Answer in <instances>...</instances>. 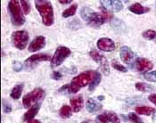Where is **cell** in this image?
Segmentation results:
<instances>
[{"label": "cell", "mask_w": 156, "mask_h": 123, "mask_svg": "<svg viewBox=\"0 0 156 123\" xmlns=\"http://www.w3.org/2000/svg\"><path fill=\"white\" fill-rule=\"evenodd\" d=\"M35 6L42 18V23H44V25L51 26L54 24V23H55L54 9H53L52 4L49 1L36 0Z\"/></svg>", "instance_id": "1"}, {"label": "cell", "mask_w": 156, "mask_h": 123, "mask_svg": "<svg viewBox=\"0 0 156 123\" xmlns=\"http://www.w3.org/2000/svg\"><path fill=\"white\" fill-rule=\"evenodd\" d=\"M93 73H94V71H87V72H84L80 75L74 77L72 79V82L70 84L66 85L67 91L72 94H76L80 88L90 84L92 78H93Z\"/></svg>", "instance_id": "2"}, {"label": "cell", "mask_w": 156, "mask_h": 123, "mask_svg": "<svg viewBox=\"0 0 156 123\" xmlns=\"http://www.w3.org/2000/svg\"><path fill=\"white\" fill-rule=\"evenodd\" d=\"M20 1L11 0L8 3V12L10 13L11 22L15 26H22L25 23V17L21 9Z\"/></svg>", "instance_id": "3"}, {"label": "cell", "mask_w": 156, "mask_h": 123, "mask_svg": "<svg viewBox=\"0 0 156 123\" xmlns=\"http://www.w3.org/2000/svg\"><path fill=\"white\" fill-rule=\"evenodd\" d=\"M45 97V91L40 88V87H36L27 95H25L23 98V104L25 109H30L33 105L37 104L38 101L42 100Z\"/></svg>", "instance_id": "4"}, {"label": "cell", "mask_w": 156, "mask_h": 123, "mask_svg": "<svg viewBox=\"0 0 156 123\" xmlns=\"http://www.w3.org/2000/svg\"><path fill=\"white\" fill-rule=\"evenodd\" d=\"M29 39V33L26 30H17L12 32L11 35V40L13 47L19 50H23L26 48Z\"/></svg>", "instance_id": "5"}, {"label": "cell", "mask_w": 156, "mask_h": 123, "mask_svg": "<svg viewBox=\"0 0 156 123\" xmlns=\"http://www.w3.org/2000/svg\"><path fill=\"white\" fill-rule=\"evenodd\" d=\"M72 52L71 49L66 47H58L54 55L51 59V66L52 67H57L65 61L66 58H68L71 55Z\"/></svg>", "instance_id": "6"}, {"label": "cell", "mask_w": 156, "mask_h": 123, "mask_svg": "<svg viewBox=\"0 0 156 123\" xmlns=\"http://www.w3.org/2000/svg\"><path fill=\"white\" fill-rule=\"evenodd\" d=\"M110 17L111 15H109L107 12L105 11H103L101 12H93L89 15V17L87 18L86 22L87 23V24L93 28H99L105 22H107Z\"/></svg>", "instance_id": "7"}, {"label": "cell", "mask_w": 156, "mask_h": 123, "mask_svg": "<svg viewBox=\"0 0 156 123\" xmlns=\"http://www.w3.org/2000/svg\"><path fill=\"white\" fill-rule=\"evenodd\" d=\"M89 55L94 61L96 62L98 64H100V68L103 73L108 76L110 74V65H109L108 60L103 54H101L99 52H97L95 49L91 50L89 52Z\"/></svg>", "instance_id": "8"}, {"label": "cell", "mask_w": 156, "mask_h": 123, "mask_svg": "<svg viewBox=\"0 0 156 123\" xmlns=\"http://www.w3.org/2000/svg\"><path fill=\"white\" fill-rule=\"evenodd\" d=\"M51 56L48 54H35L31 56H30L28 59H26L24 62L25 67L27 70L32 69L36 66L37 63L41 62H47L51 61Z\"/></svg>", "instance_id": "9"}, {"label": "cell", "mask_w": 156, "mask_h": 123, "mask_svg": "<svg viewBox=\"0 0 156 123\" xmlns=\"http://www.w3.org/2000/svg\"><path fill=\"white\" fill-rule=\"evenodd\" d=\"M96 45L98 49L104 52H112L115 49V43L108 37H102L98 39Z\"/></svg>", "instance_id": "10"}, {"label": "cell", "mask_w": 156, "mask_h": 123, "mask_svg": "<svg viewBox=\"0 0 156 123\" xmlns=\"http://www.w3.org/2000/svg\"><path fill=\"white\" fill-rule=\"evenodd\" d=\"M101 5L104 7L105 11H111V12H120L123 8V5L120 1H101Z\"/></svg>", "instance_id": "11"}, {"label": "cell", "mask_w": 156, "mask_h": 123, "mask_svg": "<svg viewBox=\"0 0 156 123\" xmlns=\"http://www.w3.org/2000/svg\"><path fill=\"white\" fill-rule=\"evenodd\" d=\"M154 67V64L151 61L145 58H137L136 60V68L139 72L146 73L149 72Z\"/></svg>", "instance_id": "12"}, {"label": "cell", "mask_w": 156, "mask_h": 123, "mask_svg": "<svg viewBox=\"0 0 156 123\" xmlns=\"http://www.w3.org/2000/svg\"><path fill=\"white\" fill-rule=\"evenodd\" d=\"M45 46H46V37L44 36H37L30 42L29 46V51L31 53L37 52L44 48Z\"/></svg>", "instance_id": "13"}, {"label": "cell", "mask_w": 156, "mask_h": 123, "mask_svg": "<svg viewBox=\"0 0 156 123\" xmlns=\"http://www.w3.org/2000/svg\"><path fill=\"white\" fill-rule=\"evenodd\" d=\"M120 57L121 61L127 64H129L135 57V54L129 47H121L120 50Z\"/></svg>", "instance_id": "14"}, {"label": "cell", "mask_w": 156, "mask_h": 123, "mask_svg": "<svg viewBox=\"0 0 156 123\" xmlns=\"http://www.w3.org/2000/svg\"><path fill=\"white\" fill-rule=\"evenodd\" d=\"M70 104H71V108L73 112H78L80 111L84 106V100L81 95L80 96H76L74 97H72L70 100Z\"/></svg>", "instance_id": "15"}, {"label": "cell", "mask_w": 156, "mask_h": 123, "mask_svg": "<svg viewBox=\"0 0 156 123\" xmlns=\"http://www.w3.org/2000/svg\"><path fill=\"white\" fill-rule=\"evenodd\" d=\"M102 108V104L100 103H98L95 99L88 98L87 101L86 102V109L88 112H96V111L101 110Z\"/></svg>", "instance_id": "16"}, {"label": "cell", "mask_w": 156, "mask_h": 123, "mask_svg": "<svg viewBox=\"0 0 156 123\" xmlns=\"http://www.w3.org/2000/svg\"><path fill=\"white\" fill-rule=\"evenodd\" d=\"M39 108H40V104H37L35 105H33L31 108H30L28 111L24 113L23 121H29L32 120L36 116L37 113L38 112Z\"/></svg>", "instance_id": "17"}, {"label": "cell", "mask_w": 156, "mask_h": 123, "mask_svg": "<svg viewBox=\"0 0 156 123\" xmlns=\"http://www.w3.org/2000/svg\"><path fill=\"white\" fill-rule=\"evenodd\" d=\"M129 10L130 12H132L133 13H136V14H144V13H146L150 11V8L148 7H145V6H143L141 4L139 3H135L131 5L129 7Z\"/></svg>", "instance_id": "18"}, {"label": "cell", "mask_w": 156, "mask_h": 123, "mask_svg": "<svg viewBox=\"0 0 156 123\" xmlns=\"http://www.w3.org/2000/svg\"><path fill=\"white\" fill-rule=\"evenodd\" d=\"M101 79H102V76H101V73H99L98 72L94 71V73H93V78H92V80H91V82H90V84H89L88 90H89V91H94L96 86L100 84V82H101Z\"/></svg>", "instance_id": "19"}, {"label": "cell", "mask_w": 156, "mask_h": 123, "mask_svg": "<svg viewBox=\"0 0 156 123\" xmlns=\"http://www.w3.org/2000/svg\"><path fill=\"white\" fill-rule=\"evenodd\" d=\"M24 84H18L16 86H13V88L11 91V94H10V97L14 100H17L21 97L22 96V93H23V90Z\"/></svg>", "instance_id": "20"}, {"label": "cell", "mask_w": 156, "mask_h": 123, "mask_svg": "<svg viewBox=\"0 0 156 123\" xmlns=\"http://www.w3.org/2000/svg\"><path fill=\"white\" fill-rule=\"evenodd\" d=\"M135 110L136 111V113H138L140 115H146V116H149L152 113L155 112V109L149 107V106H137V107H136Z\"/></svg>", "instance_id": "21"}, {"label": "cell", "mask_w": 156, "mask_h": 123, "mask_svg": "<svg viewBox=\"0 0 156 123\" xmlns=\"http://www.w3.org/2000/svg\"><path fill=\"white\" fill-rule=\"evenodd\" d=\"M72 108L71 106L68 105H63L62 106L59 111V115L61 116V118L62 119H68L72 116Z\"/></svg>", "instance_id": "22"}, {"label": "cell", "mask_w": 156, "mask_h": 123, "mask_svg": "<svg viewBox=\"0 0 156 123\" xmlns=\"http://www.w3.org/2000/svg\"><path fill=\"white\" fill-rule=\"evenodd\" d=\"M77 9H78V5H77V4H74V5H71L69 8L65 9V10L62 12V15L63 18H68V17L73 16V15L76 13V12H77Z\"/></svg>", "instance_id": "23"}, {"label": "cell", "mask_w": 156, "mask_h": 123, "mask_svg": "<svg viewBox=\"0 0 156 123\" xmlns=\"http://www.w3.org/2000/svg\"><path fill=\"white\" fill-rule=\"evenodd\" d=\"M105 116L107 118L108 122L120 123V118H119V116L115 112H112V111H105Z\"/></svg>", "instance_id": "24"}, {"label": "cell", "mask_w": 156, "mask_h": 123, "mask_svg": "<svg viewBox=\"0 0 156 123\" xmlns=\"http://www.w3.org/2000/svg\"><path fill=\"white\" fill-rule=\"evenodd\" d=\"M136 88L141 92H149L151 90H153V86L144 83V82H137L136 84Z\"/></svg>", "instance_id": "25"}, {"label": "cell", "mask_w": 156, "mask_h": 123, "mask_svg": "<svg viewBox=\"0 0 156 123\" xmlns=\"http://www.w3.org/2000/svg\"><path fill=\"white\" fill-rule=\"evenodd\" d=\"M143 37L145 39H148V40H152L156 37V31H154V30H145L144 32H143Z\"/></svg>", "instance_id": "26"}, {"label": "cell", "mask_w": 156, "mask_h": 123, "mask_svg": "<svg viewBox=\"0 0 156 123\" xmlns=\"http://www.w3.org/2000/svg\"><path fill=\"white\" fill-rule=\"evenodd\" d=\"M20 4H21V7H22L24 13L25 14L30 13V4L28 1H24V0L20 1Z\"/></svg>", "instance_id": "27"}, {"label": "cell", "mask_w": 156, "mask_h": 123, "mask_svg": "<svg viewBox=\"0 0 156 123\" xmlns=\"http://www.w3.org/2000/svg\"><path fill=\"white\" fill-rule=\"evenodd\" d=\"M112 67L115 70H117L119 72H128V69L125 66H123V65H121L120 63H118L115 60H113V61L112 62Z\"/></svg>", "instance_id": "28"}, {"label": "cell", "mask_w": 156, "mask_h": 123, "mask_svg": "<svg viewBox=\"0 0 156 123\" xmlns=\"http://www.w3.org/2000/svg\"><path fill=\"white\" fill-rule=\"evenodd\" d=\"M129 120L133 123H144L143 121L139 118V116H137L135 112H130L129 113Z\"/></svg>", "instance_id": "29"}, {"label": "cell", "mask_w": 156, "mask_h": 123, "mask_svg": "<svg viewBox=\"0 0 156 123\" xmlns=\"http://www.w3.org/2000/svg\"><path fill=\"white\" fill-rule=\"evenodd\" d=\"M144 77L146 80H148L150 82H156V72L144 73Z\"/></svg>", "instance_id": "30"}, {"label": "cell", "mask_w": 156, "mask_h": 123, "mask_svg": "<svg viewBox=\"0 0 156 123\" xmlns=\"http://www.w3.org/2000/svg\"><path fill=\"white\" fill-rule=\"evenodd\" d=\"M92 12H92L88 7H83V8L81 9V11H80V15H81V17H82L83 20L87 21V18L89 17V15H90Z\"/></svg>", "instance_id": "31"}, {"label": "cell", "mask_w": 156, "mask_h": 123, "mask_svg": "<svg viewBox=\"0 0 156 123\" xmlns=\"http://www.w3.org/2000/svg\"><path fill=\"white\" fill-rule=\"evenodd\" d=\"M2 107H3V111H4V112H5V113H8V112H11L12 111V106H11V104L7 101L5 102V100H3Z\"/></svg>", "instance_id": "32"}, {"label": "cell", "mask_w": 156, "mask_h": 123, "mask_svg": "<svg viewBox=\"0 0 156 123\" xmlns=\"http://www.w3.org/2000/svg\"><path fill=\"white\" fill-rule=\"evenodd\" d=\"M23 69V65L20 62H13V70L15 72H20Z\"/></svg>", "instance_id": "33"}, {"label": "cell", "mask_w": 156, "mask_h": 123, "mask_svg": "<svg viewBox=\"0 0 156 123\" xmlns=\"http://www.w3.org/2000/svg\"><path fill=\"white\" fill-rule=\"evenodd\" d=\"M61 78H62V74L58 72H54L52 73V79H55V80H59Z\"/></svg>", "instance_id": "34"}, {"label": "cell", "mask_w": 156, "mask_h": 123, "mask_svg": "<svg viewBox=\"0 0 156 123\" xmlns=\"http://www.w3.org/2000/svg\"><path fill=\"white\" fill-rule=\"evenodd\" d=\"M148 99L151 103H153L154 104L156 105V94H152V95H149Z\"/></svg>", "instance_id": "35"}, {"label": "cell", "mask_w": 156, "mask_h": 123, "mask_svg": "<svg viewBox=\"0 0 156 123\" xmlns=\"http://www.w3.org/2000/svg\"><path fill=\"white\" fill-rule=\"evenodd\" d=\"M60 4H63V5H65V4H70L71 2H72V0H60V1H58Z\"/></svg>", "instance_id": "36"}, {"label": "cell", "mask_w": 156, "mask_h": 123, "mask_svg": "<svg viewBox=\"0 0 156 123\" xmlns=\"http://www.w3.org/2000/svg\"><path fill=\"white\" fill-rule=\"evenodd\" d=\"M27 123H41L38 120H35V119H32L29 121H27Z\"/></svg>", "instance_id": "37"}, {"label": "cell", "mask_w": 156, "mask_h": 123, "mask_svg": "<svg viewBox=\"0 0 156 123\" xmlns=\"http://www.w3.org/2000/svg\"><path fill=\"white\" fill-rule=\"evenodd\" d=\"M105 99V97H98V100H99V102L101 101V100H104Z\"/></svg>", "instance_id": "38"}, {"label": "cell", "mask_w": 156, "mask_h": 123, "mask_svg": "<svg viewBox=\"0 0 156 123\" xmlns=\"http://www.w3.org/2000/svg\"><path fill=\"white\" fill-rule=\"evenodd\" d=\"M81 123H88V122H87V121H82Z\"/></svg>", "instance_id": "39"}, {"label": "cell", "mask_w": 156, "mask_h": 123, "mask_svg": "<svg viewBox=\"0 0 156 123\" xmlns=\"http://www.w3.org/2000/svg\"><path fill=\"white\" fill-rule=\"evenodd\" d=\"M92 123H96V122H92Z\"/></svg>", "instance_id": "40"}]
</instances>
